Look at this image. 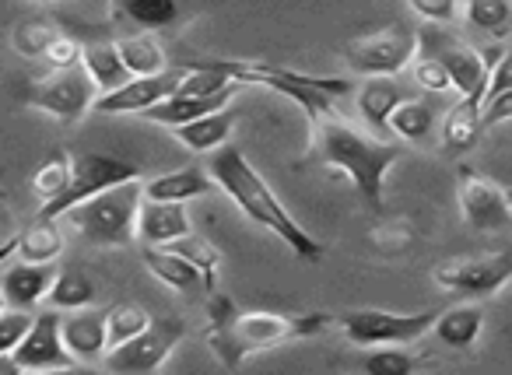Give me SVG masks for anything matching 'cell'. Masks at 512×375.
Here are the masks:
<instances>
[{"mask_svg": "<svg viewBox=\"0 0 512 375\" xmlns=\"http://www.w3.org/2000/svg\"><path fill=\"white\" fill-rule=\"evenodd\" d=\"M207 169L218 179V190H225V197L232 200L253 225L278 235L299 260H309V263L323 260V246L285 211V204H281L271 186H267V179L249 165V158L242 155L239 148H228L225 144V151H214Z\"/></svg>", "mask_w": 512, "mask_h": 375, "instance_id": "1", "label": "cell"}, {"mask_svg": "<svg viewBox=\"0 0 512 375\" xmlns=\"http://www.w3.org/2000/svg\"><path fill=\"white\" fill-rule=\"evenodd\" d=\"M316 130V151L334 172H344L369 211L383 214V183L390 165L400 162L404 148L386 137H365L337 109L309 120Z\"/></svg>", "mask_w": 512, "mask_h": 375, "instance_id": "2", "label": "cell"}, {"mask_svg": "<svg viewBox=\"0 0 512 375\" xmlns=\"http://www.w3.org/2000/svg\"><path fill=\"white\" fill-rule=\"evenodd\" d=\"M330 323H337L327 312H302V316H285V312H235L225 323L207 326V344L211 354L225 368H242V361L256 351H267L274 344H285L295 337H316Z\"/></svg>", "mask_w": 512, "mask_h": 375, "instance_id": "3", "label": "cell"}, {"mask_svg": "<svg viewBox=\"0 0 512 375\" xmlns=\"http://www.w3.org/2000/svg\"><path fill=\"white\" fill-rule=\"evenodd\" d=\"M218 67L239 85H264L271 92H281L309 116L330 113L334 109V99L351 92L348 78H320V74H302L292 71V67H271V64H242V60H218Z\"/></svg>", "mask_w": 512, "mask_h": 375, "instance_id": "4", "label": "cell"}, {"mask_svg": "<svg viewBox=\"0 0 512 375\" xmlns=\"http://www.w3.org/2000/svg\"><path fill=\"white\" fill-rule=\"evenodd\" d=\"M141 179H130V183L109 186L99 197L85 200L71 211V225L85 235V242L102 249L113 246H130L137 239V218H141L144 204Z\"/></svg>", "mask_w": 512, "mask_h": 375, "instance_id": "5", "label": "cell"}, {"mask_svg": "<svg viewBox=\"0 0 512 375\" xmlns=\"http://www.w3.org/2000/svg\"><path fill=\"white\" fill-rule=\"evenodd\" d=\"M421 39V50L439 57L446 64L449 78H453V88L463 95V99H477L484 102L488 99V85H491V71H495V60L477 53L474 46H467L460 36L446 32L439 22L425 25L418 32Z\"/></svg>", "mask_w": 512, "mask_h": 375, "instance_id": "6", "label": "cell"}, {"mask_svg": "<svg viewBox=\"0 0 512 375\" xmlns=\"http://www.w3.org/2000/svg\"><path fill=\"white\" fill-rule=\"evenodd\" d=\"M421 39L411 25L393 22L383 25V29L369 32V36H358L344 46V60L355 67L358 74L372 78V74H393L397 78L407 64L418 60Z\"/></svg>", "mask_w": 512, "mask_h": 375, "instance_id": "7", "label": "cell"}, {"mask_svg": "<svg viewBox=\"0 0 512 375\" xmlns=\"http://www.w3.org/2000/svg\"><path fill=\"white\" fill-rule=\"evenodd\" d=\"M130 179H141V169H137L134 162L99 155V151H85V155L74 158V176H71V183H67V190L60 193V197L46 200V204L39 207V214H43V218L71 214L78 204L99 197V193L109 190V186L130 183Z\"/></svg>", "mask_w": 512, "mask_h": 375, "instance_id": "8", "label": "cell"}, {"mask_svg": "<svg viewBox=\"0 0 512 375\" xmlns=\"http://www.w3.org/2000/svg\"><path fill=\"white\" fill-rule=\"evenodd\" d=\"M29 106L50 113L53 120H60L64 127L78 123L88 109H95L99 99V85L92 81L88 67H67V71H53L43 81H29L22 95Z\"/></svg>", "mask_w": 512, "mask_h": 375, "instance_id": "9", "label": "cell"}, {"mask_svg": "<svg viewBox=\"0 0 512 375\" xmlns=\"http://www.w3.org/2000/svg\"><path fill=\"white\" fill-rule=\"evenodd\" d=\"M442 312L425 309V312H411V316H400V312H386V309H355L337 316V326L344 330V337L358 347H372V344H411V340L425 337L428 330H435Z\"/></svg>", "mask_w": 512, "mask_h": 375, "instance_id": "10", "label": "cell"}, {"mask_svg": "<svg viewBox=\"0 0 512 375\" xmlns=\"http://www.w3.org/2000/svg\"><path fill=\"white\" fill-rule=\"evenodd\" d=\"M432 281L442 291L456 295H495L502 284L512 281V256L509 253H477V256H456L442 260L432 270Z\"/></svg>", "mask_w": 512, "mask_h": 375, "instance_id": "11", "label": "cell"}, {"mask_svg": "<svg viewBox=\"0 0 512 375\" xmlns=\"http://www.w3.org/2000/svg\"><path fill=\"white\" fill-rule=\"evenodd\" d=\"M456 197H460V211L474 232H502L512 225V204L509 193L495 186L488 176H481L470 165L456 169Z\"/></svg>", "mask_w": 512, "mask_h": 375, "instance_id": "12", "label": "cell"}, {"mask_svg": "<svg viewBox=\"0 0 512 375\" xmlns=\"http://www.w3.org/2000/svg\"><path fill=\"white\" fill-rule=\"evenodd\" d=\"M179 337H183V319L169 316V319H162V323H151L148 330L130 337L127 344L113 347L106 358V368L120 375L155 372V368L165 365V358H169L172 347L179 344Z\"/></svg>", "mask_w": 512, "mask_h": 375, "instance_id": "13", "label": "cell"}, {"mask_svg": "<svg viewBox=\"0 0 512 375\" xmlns=\"http://www.w3.org/2000/svg\"><path fill=\"white\" fill-rule=\"evenodd\" d=\"M11 365L18 372H67V368L81 365L64 340V319L57 312H39L29 337L11 354Z\"/></svg>", "mask_w": 512, "mask_h": 375, "instance_id": "14", "label": "cell"}, {"mask_svg": "<svg viewBox=\"0 0 512 375\" xmlns=\"http://www.w3.org/2000/svg\"><path fill=\"white\" fill-rule=\"evenodd\" d=\"M186 71H162V74H148V78H130L123 88H116V92H106L95 99V113H137L141 116L144 109L158 106L162 99H169V95L179 92V85H183Z\"/></svg>", "mask_w": 512, "mask_h": 375, "instance_id": "15", "label": "cell"}, {"mask_svg": "<svg viewBox=\"0 0 512 375\" xmlns=\"http://www.w3.org/2000/svg\"><path fill=\"white\" fill-rule=\"evenodd\" d=\"M53 281H57V267L50 263H11L4 270V281H0V291H4V305L11 309H36L43 298H50Z\"/></svg>", "mask_w": 512, "mask_h": 375, "instance_id": "16", "label": "cell"}, {"mask_svg": "<svg viewBox=\"0 0 512 375\" xmlns=\"http://www.w3.org/2000/svg\"><path fill=\"white\" fill-rule=\"evenodd\" d=\"M190 214L176 200H148L141 204V218H137V235L144 246H172L176 239L190 235Z\"/></svg>", "mask_w": 512, "mask_h": 375, "instance_id": "17", "label": "cell"}, {"mask_svg": "<svg viewBox=\"0 0 512 375\" xmlns=\"http://www.w3.org/2000/svg\"><path fill=\"white\" fill-rule=\"evenodd\" d=\"M64 340L78 361H99L109 347V309H74L64 319Z\"/></svg>", "mask_w": 512, "mask_h": 375, "instance_id": "18", "label": "cell"}, {"mask_svg": "<svg viewBox=\"0 0 512 375\" xmlns=\"http://www.w3.org/2000/svg\"><path fill=\"white\" fill-rule=\"evenodd\" d=\"M235 88H225V92H214V95H169V99H162L158 106L144 109V120L158 123V127H183V123H193L200 120V116L207 113H218V109L228 106V99H232Z\"/></svg>", "mask_w": 512, "mask_h": 375, "instance_id": "19", "label": "cell"}, {"mask_svg": "<svg viewBox=\"0 0 512 375\" xmlns=\"http://www.w3.org/2000/svg\"><path fill=\"white\" fill-rule=\"evenodd\" d=\"M400 102H404V88L393 81V74H372V78L358 88V113L365 116V123H369L379 137L393 134L390 116Z\"/></svg>", "mask_w": 512, "mask_h": 375, "instance_id": "20", "label": "cell"}, {"mask_svg": "<svg viewBox=\"0 0 512 375\" xmlns=\"http://www.w3.org/2000/svg\"><path fill=\"white\" fill-rule=\"evenodd\" d=\"M211 190H218V179L211 176V169H200V165H186V169L165 172V176H155L151 183H144V197L148 200H176V204L207 197Z\"/></svg>", "mask_w": 512, "mask_h": 375, "instance_id": "21", "label": "cell"}, {"mask_svg": "<svg viewBox=\"0 0 512 375\" xmlns=\"http://www.w3.org/2000/svg\"><path fill=\"white\" fill-rule=\"evenodd\" d=\"M141 256H144V263H148V270L162 284L183 291V295H193V291H204L207 295L204 274H200L183 253H176V249H169V246H144Z\"/></svg>", "mask_w": 512, "mask_h": 375, "instance_id": "22", "label": "cell"}, {"mask_svg": "<svg viewBox=\"0 0 512 375\" xmlns=\"http://www.w3.org/2000/svg\"><path fill=\"white\" fill-rule=\"evenodd\" d=\"M85 67H88V74H92L95 85H99V95L116 92V88H123L130 78H134L127 60H123V53H120V43H88Z\"/></svg>", "mask_w": 512, "mask_h": 375, "instance_id": "23", "label": "cell"}, {"mask_svg": "<svg viewBox=\"0 0 512 375\" xmlns=\"http://www.w3.org/2000/svg\"><path fill=\"white\" fill-rule=\"evenodd\" d=\"M232 127H235L232 109H218V113H207L193 123H183V127H176L172 134L190 151H214V148H225V141L232 137Z\"/></svg>", "mask_w": 512, "mask_h": 375, "instance_id": "24", "label": "cell"}, {"mask_svg": "<svg viewBox=\"0 0 512 375\" xmlns=\"http://www.w3.org/2000/svg\"><path fill=\"white\" fill-rule=\"evenodd\" d=\"M484 102L477 99H463L456 102L453 109H449L446 123H442V141H446L449 151H470L477 144V137H481L484 130Z\"/></svg>", "mask_w": 512, "mask_h": 375, "instance_id": "25", "label": "cell"}, {"mask_svg": "<svg viewBox=\"0 0 512 375\" xmlns=\"http://www.w3.org/2000/svg\"><path fill=\"white\" fill-rule=\"evenodd\" d=\"M18 253L29 263H53L64 253V232H60L57 218H43L36 214L32 225L22 228V239H18Z\"/></svg>", "mask_w": 512, "mask_h": 375, "instance_id": "26", "label": "cell"}, {"mask_svg": "<svg viewBox=\"0 0 512 375\" xmlns=\"http://www.w3.org/2000/svg\"><path fill=\"white\" fill-rule=\"evenodd\" d=\"M484 326V312L477 305H456V309L442 312L439 323H435V337L442 340L446 347H460L467 351L477 337H481Z\"/></svg>", "mask_w": 512, "mask_h": 375, "instance_id": "27", "label": "cell"}, {"mask_svg": "<svg viewBox=\"0 0 512 375\" xmlns=\"http://www.w3.org/2000/svg\"><path fill=\"white\" fill-rule=\"evenodd\" d=\"M120 53L127 60L130 74L134 78H148V74H162L169 71V60H165V50L158 46V39H151L148 32H134V36L120 39Z\"/></svg>", "mask_w": 512, "mask_h": 375, "instance_id": "28", "label": "cell"}, {"mask_svg": "<svg viewBox=\"0 0 512 375\" xmlns=\"http://www.w3.org/2000/svg\"><path fill=\"white\" fill-rule=\"evenodd\" d=\"M113 4L130 25H137L144 32L169 29V25L179 22L176 0H113Z\"/></svg>", "mask_w": 512, "mask_h": 375, "instance_id": "29", "label": "cell"}, {"mask_svg": "<svg viewBox=\"0 0 512 375\" xmlns=\"http://www.w3.org/2000/svg\"><path fill=\"white\" fill-rule=\"evenodd\" d=\"M95 281L88 274H81V270H64V274H57V281H53V291L46 302L53 305V309H85V305L95 302Z\"/></svg>", "mask_w": 512, "mask_h": 375, "instance_id": "30", "label": "cell"}, {"mask_svg": "<svg viewBox=\"0 0 512 375\" xmlns=\"http://www.w3.org/2000/svg\"><path fill=\"white\" fill-rule=\"evenodd\" d=\"M169 249H176V253H183L186 260L193 263V267L204 274V284H207V291H218V270H221V263H225V256L218 253V249L211 246V242L204 239V235H183V239H176Z\"/></svg>", "mask_w": 512, "mask_h": 375, "instance_id": "31", "label": "cell"}, {"mask_svg": "<svg viewBox=\"0 0 512 375\" xmlns=\"http://www.w3.org/2000/svg\"><path fill=\"white\" fill-rule=\"evenodd\" d=\"M432 123H435L432 106H425L418 99H404L390 116V130L397 137H404V141H425L432 134Z\"/></svg>", "mask_w": 512, "mask_h": 375, "instance_id": "32", "label": "cell"}, {"mask_svg": "<svg viewBox=\"0 0 512 375\" xmlns=\"http://www.w3.org/2000/svg\"><path fill=\"white\" fill-rule=\"evenodd\" d=\"M71 176H74V158L67 155V151H53V155L36 169V176H32V190H36L46 204V200L60 197V193L67 190Z\"/></svg>", "mask_w": 512, "mask_h": 375, "instance_id": "33", "label": "cell"}, {"mask_svg": "<svg viewBox=\"0 0 512 375\" xmlns=\"http://www.w3.org/2000/svg\"><path fill=\"white\" fill-rule=\"evenodd\" d=\"M148 326H151L148 309H141V305H134V302L113 305V309H109V347L127 344L130 337L144 333Z\"/></svg>", "mask_w": 512, "mask_h": 375, "instance_id": "34", "label": "cell"}, {"mask_svg": "<svg viewBox=\"0 0 512 375\" xmlns=\"http://www.w3.org/2000/svg\"><path fill=\"white\" fill-rule=\"evenodd\" d=\"M60 32L53 29V25L46 22H36V18H29V22H22L15 29V36H11V43H15V50L22 53V57L29 60H43L46 50L53 46V39H57Z\"/></svg>", "mask_w": 512, "mask_h": 375, "instance_id": "35", "label": "cell"}, {"mask_svg": "<svg viewBox=\"0 0 512 375\" xmlns=\"http://www.w3.org/2000/svg\"><path fill=\"white\" fill-rule=\"evenodd\" d=\"M425 365L421 354H407V351H397V347H386V351H376V354H365L362 368L372 375H411Z\"/></svg>", "mask_w": 512, "mask_h": 375, "instance_id": "36", "label": "cell"}, {"mask_svg": "<svg viewBox=\"0 0 512 375\" xmlns=\"http://www.w3.org/2000/svg\"><path fill=\"white\" fill-rule=\"evenodd\" d=\"M411 242H414V225L407 218L379 221V225L372 228V246L383 256H400L404 249H411Z\"/></svg>", "mask_w": 512, "mask_h": 375, "instance_id": "37", "label": "cell"}, {"mask_svg": "<svg viewBox=\"0 0 512 375\" xmlns=\"http://www.w3.org/2000/svg\"><path fill=\"white\" fill-rule=\"evenodd\" d=\"M463 11H467V22L481 32H502L509 25V0H463Z\"/></svg>", "mask_w": 512, "mask_h": 375, "instance_id": "38", "label": "cell"}, {"mask_svg": "<svg viewBox=\"0 0 512 375\" xmlns=\"http://www.w3.org/2000/svg\"><path fill=\"white\" fill-rule=\"evenodd\" d=\"M32 323H36V316H29V309L4 305V312H0V358H11L18 351V344L29 337Z\"/></svg>", "mask_w": 512, "mask_h": 375, "instance_id": "39", "label": "cell"}, {"mask_svg": "<svg viewBox=\"0 0 512 375\" xmlns=\"http://www.w3.org/2000/svg\"><path fill=\"white\" fill-rule=\"evenodd\" d=\"M414 78H418V85L425 88V92H449V88H453V78H449L446 64L425 50H418V60H414Z\"/></svg>", "mask_w": 512, "mask_h": 375, "instance_id": "40", "label": "cell"}, {"mask_svg": "<svg viewBox=\"0 0 512 375\" xmlns=\"http://www.w3.org/2000/svg\"><path fill=\"white\" fill-rule=\"evenodd\" d=\"M78 60H85V50H81L78 39L57 36V39H53L50 50H46L43 64H46V67H53V71H67V67H78Z\"/></svg>", "mask_w": 512, "mask_h": 375, "instance_id": "41", "label": "cell"}, {"mask_svg": "<svg viewBox=\"0 0 512 375\" xmlns=\"http://www.w3.org/2000/svg\"><path fill=\"white\" fill-rule=\"evenodd\" d=\"M421 18L428 22H439V25H453L456 15H460V4L456 0H407Z\"/></svg>", "mask_w": 512, "mask_h": 375, "instance_id": "42", "label": "cell"}, {"mask_svg": "<svg viewBox=\"0 0 512 375\" xmlns=\"http://www.w3.org/2000/svg\"><path fill=\"white\" fill-rule=\"evenodd\" d=\"M484 127H495V123H505L512 120V88H505L502 95H495V99L484 102Z\"/></svg>", "mask_w": 512, "mask_h": 375, "instance_id": "43", "label": "cell"}, {"mask_svg": "<svg viewBox=\"0 0 512 375\" xmlns=\"http://www.w3.org/2000/svg\"><path fill=\"white\" fill-rule=\"evenodd\" d=\"M505 88H512V46L498 57L495 71H491V85H488V99H495V95H502ZM484 99V102H488Z\"/></svg>", "mask_w": 512, "mask_h": 375, "instance_id": "44", "label": "cell"}, {"mask_svg": "<svg viewBox=\"0 0 512 375\" xmlns=\"http://www.w3.org/2000/svg\"><path fill=\"white\" fill-rule=\"evenodd\" d=\"M39 4H53V0H39Z\"/></svg>", "mask_w": 512, "mask_h": 375, "instance_id": "45", "label": "cell"}, {"mask_svg": "<svg viewBox=\"0 0 512 375\" xmlns=\"http://www.w3.org/2000/svg\"><path fill=\"white\" fill-rule=\"evenodd\" d=\"M505 193H509V204H512V190H505Z\"/></svg>", "mask_w": 512, "mask_h": 375, "instance_id": "46", "label": "cell"}]
</instances>
